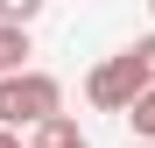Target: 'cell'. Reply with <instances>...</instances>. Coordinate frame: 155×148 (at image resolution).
Segmentation results:
<instances>
[{
  "instance_id": "cell-3",
  "label": "cell",
  "mask_w": 155,
  "mask_h": 148,
  "mask_svg": "<svg viewBox=\"0 0 155 148\" xmlns=\"http://www.w3.org/2000/svg\"><path fill=\"white\" fill-rule=\"evenodd\" d=\"M21 57H28V28L0 21V78H21Z\"/></svg>"
},
{
  "instance_id": "cell-2",
  "label": "cell",
  "mask_w": 155,
  "mask_h": 148,
  "mask_svg": "<svg viewBox=\"0 0 155 148\" xmlns=\"http://www.w3.org/2000/svg\"><path fill=\"white\" fill-rule=\"evenodd\" d=\"M92 106L99 113H127V106H134V99L148 92V78H141V64H134V49H120V57H106V64H99L92 71Z\"/></svg>"
},
{
  "instance_id": "cell-1",
  "label": "cell",
  "mask_w": 155,
  "mask_h": 148,
  "mask_svg": "<svg viewBox=\"0 0 155 148\" xmlns=\"http://www.w3.org/2000/svg\"><path fill=\"white\" fill-rule=\"evenodd\" d=\"M64 113V85L42 78V71H21V78H0V134L14 127H42V120Z\"/></svg>"
},
{
  "instance_id": "cell-4",
  "label": "cell",
  "mask_w": 155,
  "mask_h": 148,
  "mask_svg": "<svg viewBox=\"0 0 155 148\" xmlns=\"http://www.w3.org/2000/svg\"><path fill=\"white\" fill-rule=\"evenodd\" d=\"M127 120H134V134H141V141H155V92H141L134 106H127Z\"/></svg>"
},
{
  "instance_id": "cell-7",
  "label": "cell",
  "mask_w": 155,
  "mask_h": 148,
  "mask_svg": "<svg viewBox=\"0 0 155 148\" xmlns=\"http://www.w3.org/2000/svg\"><path fill=\"white\" fill-rule=\"evenodd\" d=\"M134 148H155V141H134Z\"/></svg>"
},
{
  "instance_id": "cell-5",
  "label": "cell",
  "mask_w": 155,
  "mask_h": 148,
  "mask_svg": "<svg viewBox=\"0 0 155 148\" xmlns=\"http://www.w3.org/2000/svg\"><path fill=\"white\" fill-rule=\"evenodd\" d=\"M134 64H141V78H148V92H155V35L134 42Z\"/></svg>"
},
{
  "instance_id": "cell-6",
  "label": "cell",
  "mask_w": 155,
  "mask_h": 148,
  "mask_svg": "<svg viewBox=\"0 0 155 148\" xmlns=\"http://www.w3.org/2000/svg\"><path fill=\"white\" fill-rule=\"evenodd\" d=\"M0 148H28V141H14V134H0Z\"/></svg>"
}]
</instances>
